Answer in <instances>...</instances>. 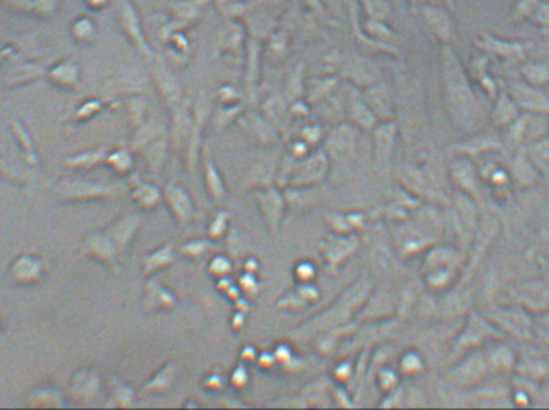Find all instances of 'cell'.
<instances>
[{
  "instance_id": "obj_1",
  "label": "cell",
  "mask_w": 549,
  "mask_h": 410,
  "mask_svg": "<svg viewBox=\"0 0 549 410\" xmlns=\"http://www.w3.org/2000/svg\"><path fill=\"white\" fill-rule=\"evenodd\" d=\"M440 63L446 111L460 130L471 132L478 121V105L469 79L450 45H444Z\"/></svg>"
},
{
  "instance_id": "obj_2",
  "label": "cell",
  "mask_w": 549,
  "mask_h": 410,
  "mask_svg": "<svg viewBox=\"0 0 549 410\" xmlns=\"http://www.w3.org/2000/svg\"><path fill=\"white\" fill-rule=\"evenodd\" d=\"M138 138L149 170L156 175L161 174L170 146V133L168 127L158 121H152L142 127Z\"/></svg>"
},
{
  "instance_id": "obj_3",
  "label": "cell",
  "mask_w": 549,
  "mask_h": 410,
  "mask_svg": "<svg viewBox=\"0 0 549 410\" xmlns=\"http://www.w3.org/2000/svg\"><path fill=\"white\" fill-rule=\"evenodd\" d=\"M254 199L270 234L277 236L279 233V228H281L284 213H286L288 208L286 196H284L278 188L268 186L256 190Z\"/></svg>"
},
{
  "instance_id": "obj_4",
  "label": "cell",
  "mask_w": 549,
  "mask_h": 410,
  "mask_svg": "<svg viewBox=\"0 0 549 410\" xmlns=\"http://www.w3.org/2000/svg\"><path fill=\"white\" fill-rule=\"evenodd\" d=\"M163 201L168 205L172 218L182 228L191 225L199 213L190 192L179 181H169L163 191Z\"/></svg>"
},
{
  "instance_id": "obj_5",
  "label": "cell",
  "mask_w": 549,
  "mask_h": 410,
  "mask_svg": "<svg viewBox=\"0 0 549 410\" xmlns=\"http://www.w3.org/2000/svg\"><path fill=\"white\" fill-rule=\"evenodd\" d=\"M458 255L450 249H434L426 260V282L432 289H444L451 280Z\"/></svg>"
},
{
  "instance_id": "obj_6",
  "label": "cell",
  "mask_w": 549,
  "mask_h": 410,
  "mask_svg": "<svg viewBox=\"0 0 549 410\" xmlns=\"http://www.w3.org/2000/svg\"><path fill=\"white\" fill-rule=\"evenodd\" d=\"M509 96L518 107L532 114H549V98L529 82H513L509 85Z\"/></svg>"
},
{
  "instance_id": "obj_7",
  "label": "cell",
  "mask_w": 549,
  "mask_h": 410,
  "mask_svg": "<svg viewBox=\"0 0 549 410\" xmlns=\"http://www.w3.org/2000/svg\"><path fill=\"white\" fill-rule=\"evenodd\" d=\"M358 241L351 236H337V237H328V239L321 241L320 250L325 258L326 268L330 269L331 274H336L341 268V264L347 260L352 253L357 250Z\"/></svg>"
},
{
  "instance_id": "obj_8",
  "label": "cell",
  "mask_w": 549,
  "mask_h": 410,
  "mask_svg": "<svg viewBox=\"0 0 549 410\" xmlns=\"http://www.w3.org/2000/svg\"><path fill=\"white\" fill-rule=\"evenodd\" d=\"M201 162H203V174H204V186H206L207 196L212 199L215 204L222 202L227 197V183H225L224 175L220 174L217 164L212 155V148L209 143H203L201 149Z\"/></svg>"
},
{
  "instance_id": "obj_9",
  "label": "cell",
  "mask_w": 549,
  "mask_h": 410,
  "mask_svg": "<svg viewBox=\"0 0 549 410\" xmlns=\"http://www.w3.org/2000/svg\"><path fill=\"white\" fill-rule=\"evenodd\" d=\"M328 172V158L325 153H316L310 158L304 159L302 162H299L298 165L294 167L293 175H291V183L294 186L302 188V186H312L315 183L321 181L325 178Z\"/></svg>"
},
{
  "instance_id": "obj_10",
  "label": "cell",
  "mask_w": 549,
  "mask_h": 410,
  "mask_svg": "<svg viewBox=\"0 0 549 410\" xmlns=\"http://www.w3.org/2000/svg\"><path fill=\"white\" fill-rule=\"evenodd\" d=\"M421 15L427 29L442 42H450L453 37V23H451L450 15L442 8L432 7V5L423 3Z\"/></svg>"
},
{
  "instance_id": "obj_11",
  "label": "cell",
  "mask_w": 549,
  "mask_h": 410,
  "mask_svg": "<svg viewBox=\"0 0 549 410\" xmlns=\"http://www.w3.org/2000/svg\"><path fill=\"white\" fill-rule=\"evenodd\" d=\"M488 369V360L485 359V356L482 354H472L469 358H466L460 365H456L453 370H451V380L456 383H461V385H471V383H476L485 375V372Z\"/></svg>"
},
{
  "instance_id": "obj_12",
  "label": "cell",
  "mask_w": 549,
  "mask_h": 410,
  "mask_svg": "<svg viewBox=\"0 0 549 410\" xmlns=\"http://www.w3.org/2000/svg\"><path fill=\"white\" fill-rule=\"evenodd\" d=\"M395 135H397V128H395V123L392 122L381 123V126L376 127L374 130L376 162H378L382 169H386L392 159V153H394V146H395Z\"/></svg>"
},
{
  "instance_id": "obj_13",
  "label": "cell",
  "mask_w": 549,
  "mask_h": 410,
  "mask_svg": "<svg viewBox=\"0 0 549 410\" xmlns=\"http://www.w3.org/2000/svg\"><path fill=\"white\" fill-rule=\"evenodd\" d=\"M177 257H179V252L175 250V242H164L163 245L156 247L148 255H145L143 274L145 276H153L158 271H163L177 261Z\"/></svg>"
},
{
  "instance_id": "obj_14",
  "label": "cell",
  "mask_w": 549,
  "mask_h": 410,
  "mask_svg": "<svg viewBox=\"0 0 549 410\" xmlns=\"http://www.w3.org/2000/svg\"><path fill=\"white\" fill-rule=\"evenodd\" d=\"M277 175V162L273 158H261L251 167V170L247 172L244 178L246 188H254V190H261V188L273 186V178Z\"/></svg>"
},
{
  "instance_id": "obj_15",
  "label": "cell",
  "mask_w": 549,
  "mask_h": 410,
  "mask_svg": "<svg viewBox=\"0 0 549 410\" xmlns=\"http://www.w3.org/2000/svg\"><path fill=\"white\" fill-rule=\"evenodd\" d=\"M450 175L453 178L455 185L460 188V190L464 194H469V196L477 197L478 196V186H477V176L476 170L471 162H467L464 159H460L451 164Z\"/></svg>"
},
{
  "instance_id": "obj_16",
  "label": "cell",
  "mask_w": 549,
  "mask_h": 410,
  "mask_svg": "<svg viewBox=\"0 0 549 410\" xmlns=\"http://www.w3.org/2000/svg\"><path fill=\"white\" fill-rule=\"evenodd\" d=\"M179 303L177 295L161 282L152 280L147 289V306L153 311H170Z\"/></svg>"
},
{
  "instance_id": "obj_17",
  "label": "cell",
  "mask_w": 549,
  "mask_h": 410,
  "mask_svg": "<svg viewBox=\"0 0 549 410\" xmlns=\"http://www.w3.org/2000/svg\"><path fill=\"white\" fill-rule=\"evenodd\" d=\"M177 377H179V364L175 360H169L149 379L147 386H145V391L156 393V395L158 393L159 395L161 393H168L174 388Z\"/></svg>"
},
{
  "instance_id": "obj_18",
  "label": "cell",
  "mask_w": 549,
  "mask_h": 410,
  "mask_svg": "<svg viewBox=\"0 0 549 410\" xmlns=\"http://www.w3.org/2000/svg\"><path fill=\"white\" fill-rule=\"evenodd\" d=\"M156 80H158V87L163 93L164 100L168 101V105L175 106L179 105L180 101V85L177 82L175 75L170 73V69L168 66H164L163 63H156Z\"/></svg>"
},
{
  "instance_id": "obj_19",
  "label": "cell",
  "mask_w": 549,
  "mask_h": 410,
  "mask_svg": "<svg viewBox=\"0 0 549 410\" xmlns=\"http://www.w3.org/2000/svg\"><path fill=\"white\" fill-rule=\"evenodd\" d=\"M122 23H124V28H126V31L129 32V36H131L132 39L137 42V45H138L140 50H142L147 56H153L154 53H153L152 48H149L148 42L143 39L142 29H140L138 16H137L136 8H133L132 5L124 3V7H122Z\"/></svg>"
},
{
  "instance_id": "obj_20",
  "label": "cell",
  "mask_w": 549,
  "mask_h": 410,
  "mask_svg": "<svg viewBox=\"0 0 549 410\" xmlns=\"http://www.w3.org/2000/svg\"><path fill=\"white\" fill-rule=\"evenodd\" d=\"M518 117H519L518 105H515V102L513 101L509 93L503 91V93L499 95L497 105H495V109L492 112L493 126H497V127L509 126V123H513Z\"/></svg>"
},
{
  "instance_id": "obj_21",
  "label": "cell",
  "mask_w": 549,
  "mask_h": 410,
  "mask_svg": "<svg viewBox=\"0 0 549 410\" xmlns=\"http://www.w3.org/2000/svg\"><path fill=\"white\" fill-rule=\"evenodd\" d=\"M474 220H476V208L472 207V202L466 196H460L456 199V221L460 229L458 233L471 237L474 233Z\"/></svg>"
},
{
  "instance_id": "obj_22",
  "label": "cell",
  "mask_w": 549,
  "mask_h": 410,
  "mask_svg": "<svg viewBox=\"0 0 549 410\" xmlns=\"http://www.w3.org/2000/svg\"><path fill=\"white\" fill-rule=\"evenodd\" d=\"M259 50L261 45L257 40H251L247 45V73H246V90L251 98H254L257 89V79H259Z\"/></svg>"
},
{
  "instance_id": "obj_23",
  "label": "cell",
  "mask_w": 549,
  "mask_h": 410,
  "mask_svg": "<svg viewBox=\"0 0 549 410\" xmlns=\"http://www.w3.org/2000/svg\"><path fill=\"white\" fill-rule=\"evenodd\" d=\"M490 331H492V328H490V326H487L481 317L472 314L464 333L460 337V342H458L456 348H467L471 347V344H477L483 337H488L487 332Z\"/></svg>"
},
{
  "instance_id": "obj_24",
  "label": "cell",
  "mask_w": 549,
  "mask_h": 410,
  "mask_svg": "<svg viewBox=\"0 0 549 410\" xmlns=\"http://www.w3.org/2000/svg\"><path fill=\"white\" fill-rule=\"evenodd\" d=\"M140 225H142V218H140V215L137 213H132V215H127V217H124L119 223L115 226V233H116V242H117V247L119 249H126L129 245V242L133 239V236L140 228Z\"/></svg>"
},
{
  "instance_id": "obj_25",
  "label": "cell",
  "mask_w": 549,
  "mask_h": 410,
  "mask_svg": "<svg viewBox=\"0 0 549 410\" xmlns=\"http://www.w3.org/2000/svg\"><path fill=\"white\" fill-rule=\"evenodd\" d=\"M230 221H231V212L227 208H219L215 210L211 221L207 225V237L212 242L222 241L225 234L228 233L230 228Z\"/></svg>"
},
{
  "instance_id": "obj_26",
  "label": "cell",
  "mask_w": 549,
  "mask_h": 410,
  "mask_svg": "<svg viewBox=\"0 0 549 410\" xmlns=\"http://www.w3.org/2000/svg\"><path fill=\"white\" fill-rule=\"evenodd\" d=\"M207 3V0H180L172 5V10L175 12L177 20L180 23H191L196 16L201 13L204 5Z\"/></svg>"
},
{
  "instance_id": "obj_27",
  "label": "cell",
  "mask_w": 549,
  "mask_h": 410,
  "mask_svg": "<svg viewBox=\"0 0 549 410\" xmlns=\"http://www.w3.org/2000/svg\"><path fill=\"white\" fill-rule=\"evenodd\" d=\"M136 201L142 205L143 208L153 210L163 201V191L152 185V183H142L136 190Z\"/></svg>"
},
{
  "instance_id": "obj_28",
  "label": "cell",
  "mask_w": 549,
  "mask_h": 410,
  "mask_svg": "<svg viewBox=\"0 0 549 410\" xmlns=\"http://www.w3.org/2000/svg\"><path fill=\"white\" fill-rule=\"evenodd\" d=\"M485 48L490 52L497 53V55L503 58H519L524 55L525 45L522 44H511V42H503L498 39H493V37L487 36L485 37Z\"/></svg>"
},
{
  "instance_id": "obj_29",
  "label": "cell",
  "mask_w": 549,
  "mask_h": 410,
  "mask_svg": "<svg viewBox=\"0 0 549 410\" xmlns=\"http://www.w3.org/2000/svg\"><path fill=\"white\" fill-rule=\"evenodd\" d=\"M249 127H251V133L263 144H270L277 139L274 127L267 121V119L252 114L249 117Z\"/></svg>"
},
{
  "instance_id": "obj_30",
  "label": "cell",
  "mask_w": 549,
  "mask_h": 410,
  "mask_svg": "<svg viewBox=\"0 0 549 410\" xmlns=\"http://www.w3.org/2000/svg\"><path fill=\"white\" fill-rule=\"evenodd\" d=\"M366 105L369 106V109L373 111V114L378 117V116H389L390 112V105H389V98H387L386 91L382 90L381 87H374V89H369L366 91Z\"/></svg>"
},
{
  "instance_id": "obj_31",
  "label": "cell",
  "mask_w": 549,
  "mask_h": 410,
  "mask_svg": "<svg viewBox=\"0 0 549 410\" xmlns=\"http://www.w3.org/2000/svg\"><path fill=\"white\" fill-rule=\"evenodd\" d=\"M488 364L497 370H509L514 365V353L508 347L495 348L487 358Z\"/></svg>"
},
{
  "instance_id": "obj_32",
  "label": "cell",
  "mask_w": 549,
  "mask_h": 410,
  "mask_svg": "<svg viewBox=\"0 0 549 410\" xmlns=\"http://www.w3.org/2000/svg\"><path fill=\"white\" fill-rule=\"evenodd\" d=\"M522 74L525 75L527 82L540 87L549 82V64H527L522 68Z\"/></svg>"
},
{
  "instance_id": "obj_33",
  "label": "cell",
  "mask_w": 549,
  "mask_h": 410,
  "mask_svg": "<svg viewBox=\"0 0 549 410\" xmlns=\"http://www.w3.org/2000/svg\"><path fill=\"white\" fill-rule=\"evenodd\" d=\"M212 247L211 239H191L183 242V245L179 249V255H185L190 260H196V258H201L204 253Z\"/></svg>"
},
{
  "instance_id": "obj_34",
  "label": "cell",
  "mask_w": 549,
  "mask_h": 410,
  "mask_svg": "<svg viewBox=\"0 0 549 410\" xmlns=\"http://www.w3.org/2000/svg\"><path fill=\"white\" fill-rule=\"evenodd\" d=\"M233 271V260L228 255H215L211 261H209V276L214 279L228 278V274Z\"/></svg>"
},
{
  "instance_id": "obj_35",
  "label": "cell",
  "mask_w": 549,
  "mask_h": 410,
  "mask_svg": "<svg viewBox=\"0 0 549 410\" xmlns=\"http://www.w3.org/2000/svg\"><path fill=\"white\" fill-rule=\"evenodd\" d=\"M351 114L353 116V121L362 127H371L374 123L373 111H371L369 106L362 100H352Z\"/></svg>"
},
{
  "instance_id": "obj_36",
  "label": "cell",
  "mask_w": 549,
  "mask_h": 410,
  "mask_svg": "<svg viewBox=\"0 0 549 410\" xmlns=\"http://www.w3.org/2000/svg\"><path fill=\"white\" fill-rule=\"evenodd\" d=\"M513 170H514V175H515V180H518L520 185H532V183L535 181V170L534 167H532L529 162H527L522 155H518V158L514 159V164H513Z\"/></svg>"
},
{
  "instance_id": "obj_37",
  "label": "cell",
  "mask_w": 549,
  "mask_h": 410,
  "mask_svg": "<svg viewBox=\"0 0 549 410\" xmlns=\"http://www.w3.org/2000/svg\"><path fill=\"white\" fill-rule=\"evenodd\" d=\"M363 12L368 15L369 20L384 21L389 18L390 7L387 5L386 0H362Z\"/></svg>"
},
{
  "instance_id": "obj_38",
  "label": "cell",
  "mask_w": 549,
  "mask_h": 410,
  "mask_svg": "<svg viewBox=\"0 0 549 410\" xmlns=\"http://www.w3.org/2000/svg\"><path fill=\"white\" fill-rule=\"evenodd\" d=\"M241 40H243V29H241L240 24L231 23L227 28L222 31V47L230 48V50H240Z\"/></svg>"
},
{
  "instance_id": "obj_39",
  "label": "cell",
  "mask_w": 549,
  "mask_h": 410,
  "mask_svg": "<svg viewBox=\"0 0 549 410\" xmlns=\"http://www.w3.org/2000/svg\"><path fill=\"white\" fill-rule=\"evenodd\" d=\"M530 158L543 172H549V139H543L530 148Z\"/></svg>"
},
{
  "instance_id": "obj_40",
  "label": "cell",
  "mask_w": 549,
  "mask_h": 410,
  "mask_svg": "<svg viewBox=\"0 0 549 410\" xmlns=\"http://www.w3.org/2000/svg\"><path fill=\"white\" fill-rule=\"evenodd\" d=\"M400 369H402V374L405 375L419 374V372L424 369L423 358L416 351H408L402 356Z\"/></svg>"
},
{
  "instance_id": "obj_41",
  "label": "cell",
  "mask_w": 549,
  "mask_h": 410,
  "mask_svg": "<svg viewBox=\"0 0 549 410\" xmlns=\"http://www.w3.org/2000/svg\"><path fill=\"white\" fill-rule=\"evenodd\" d=\"M315 276H316V268H315V264L309 260L299 261L294 266V278L299 284L314 282Z\"/></svg>"
},
{
  "instance_id": "obj_42",
  "label": "cell",
  "mask_w": 549,
  "mask_h": 410,
  "mask_svg": "<svg viewBox=\"0 0 549 410\" xmlns=\"http://www.w3.org/2000/svg\"><path fill=\"white\" fill-rule=\"evenodd\" d=\"M249 372H247V367L244 364L236 365L230 375V385L238 391L246 390L247 385H249Z\"/></svg>"
},
{
  "instance_id": "obj_43",
  "label": "cell",
  "mask_w": 549,
  "mask_h": 410,
  "mask_svg": "<svg viewBox=\"0 0 549 410\" xmlns=\"http://www.w3.org/2000/svg\"><path fill=\"white\" fill-rule=\"evenodd\" d=\"M378 383L384 393H394L398 385V375L392 369H381L378 374Z\"/></svg>"
},
{
  "instance_id": "obj_44",
  "label": "cell",
  "mask_w": 549,
  "mask_h": 410,
  "mask_svg": "<svg viewBox=\"0 0 549 410\" xmlns=\"http://www.w3.org/2000/svg\"><path fill=\"white\" fill-rule=\"evenodd\" d=\"M300 77H302V66L295 69L293 73V77L289 79V82L286 85V90L291 100H295L300 93H302V79Z\"/></svg>"
},
{
  "instance_id": "obj_45",
  "label": "cell",
  "mask_w": 549,
  "mask_h": 410,
  "mask_svg": "<svg viewBox=\"0 0 549 410\" xmlns=\"http://www.w3.org/2000/svg\"><path fill=\"white\" fill-rule=\"evenodd\" d=\"M263 109H265V114L270 119L279 117V114H283L284 111V101L279 95H272L270 98L265 101Z\"/></svg>"
},
{
  "instance_id": "obj_46",
  "label": "cell",
  "mask_w": 549,
  "mask_h": 410,
  "mask_svg": "<svg viewBox=\"0 0 549 410\" xmlns=\"http://www.w3.org/2000/svg\"><path fill=\"white\" fill-rule=\"evenodd\" d=\"M352 375H353V369L349 360H342V363H339L335 369H332V377H335L337 383H342V385L351 380Z\"/></svg>"
},
{
  "instance_id": "obj_47",
  "label": "cell",
  "mask_w": 549,
  "mask_h": 410,
  "mask_svg": "<svg viewBox=\"0 0 549 410\" xmlns=\"http://www.w3.org/2000/svg\"><path fill=\"white\" fill-rule=\"evenodd\" d=\"M238 287H240L241 292H244L247 295H249V294H257V290H259V282H257L256 274L244 271L243 276L240 278Z\"/></svg>"
},
{
  "instance_id": "obj_48",
  "label": "cell",
  "mask_w": 549,
  "mask_h": 410,
  "mask_svg": "<svg viewBox=\"0 0 549 410\" xmlns=\"http://www.w3.org/2000/svg\"><path fill=\"white\" fill-rule=\"evenodd\" d=\"M224 385H225L224 377L220 374H212V372L204 377L203 380V386L209 391H220L224 388Z\"/></svg>"
},
{
  "instance_id": "obj_49",
  "label": "cell",
  "mask_w": 549,
  "mask_h": 410,
  "mask_svg": "<svg viewBox=\"0 0 549 410\" xmlns=\"http://www.w3.org/2000/svg\"><path fill=\"white\" fill-rule=\"evenodd\" d=\"M321 138V130L319 126H307L302 130V142L307 144H315Z\"/></svg>"
},
{
  "instance_id": "obj_50",
  "label": "cell",
  "mask_w": 549,
  "mask_h": 410,
  "mask_svg": "<svg viewBox=\"0 0 549 410\" xmlns=\"http://www.w3.org/2000/svg\"><path fill=\"white\" fill-rule=\"evenodd\" d=\"M257 360H259L261 369L268 370L277 363V358H274V353H262L261 356H257Z\"/></svg>"
},
{
  "instance_id": "obj_51",
  "label": "cell",
  "mask_w": 549,
  "mask_h": 410,
  "mask_svg": "<svg viewBox=\"0 0 549 410\" xmlns=\"http://www.w3.org/2000/svg\"><path fill=\"white\" fill-rule=\"evenodd\" d=\"M274 358H277L279 363H288V360L293 358V353H291L288 344H279V347L274 349Z\"/></svg>"
},
{
  "instance_id": "obj_52",
  "label": "cell",
  "mask_w": 549,
  "mask_h": 410,
  "mask_svg": "<svg viewBox=\"0 0 549 410\" xmlns=\"http://www.w3.org/2000/svg\"><path fill=\"white\" fill-rule=\"evenodd\" d=\"M240 358H241V363H252V360L257 359V351L254 349V347H246L243 351H241Z\"/></svg>"
},
{
  "instance_id": "obj_53",
  "label": "cell",
  "mask_w": 549,
  "mask_h": 410,
  "mask_svg": "<svg viewBox=\"0 0 549 410\" xmlns=\"http://www.w3.org/2000/svg\"><path fill=\"white\" fill-rule=\"evenodd\" d=\"M244 271L246 273H252V274H256L257 273V269H259V261L256 260V258H252V257H247L246 258V261H244Z\"/></svg>"
},
{
  "instance_id": "obj_54",
  "label": "cell",
  "mask_w": 549,
  "mask_h": 410,
  "mask_svg": "<svg viewBox=\"0 0 549 410\" xmlns=\"http://www.w3.org/2000/svg\"><path fill=\"white\" fill-rule=\"evenodd\" d=\"M424 2H426V0H408V3H410L411 10H416L418 7H421Z\"/></svg>"
},
{
  "instance_id": "obj_55",
  "label": "cell",
  "mask_w": 549,
  "mask_h": 410,
  "mask_svg": "<svg viewBox=\"0 0 549 410\" xmlns=\"http://www.w3.org/2000/svg\"><path fill=\"white\" fill-rule=\"evenodd\" d=\"M446 3H448V5H450V7H451V8H453V0H446Z\"/></svg>"
}]
</instances>
